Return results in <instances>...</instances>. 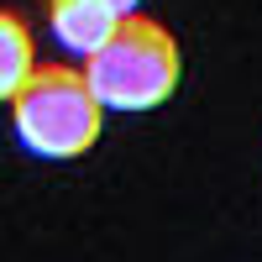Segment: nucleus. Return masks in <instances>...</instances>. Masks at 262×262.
<instances>
[{
	"label": "nucleus",
	"instance_id": "nucleus-1",
	"mask_svg": "<svg viewBox=\"0 0 262 262\" xmlns=\"http://www.w3.org/2000/svg\"><path fill=\"white\" fill-rule=\"evenodd\" d=\"M179 74H184V58L173 32L142 11L121 16L116 37L84 63V79L105 111H152L179 90Z\"/></svg>",
	"mask_w": 262,
	"mask_h": 262
},
{
	"label": "nucleus",
	"instance_id": "nucleus-2",
	"mask_svg": "<svg viewBox=\"0 0 262 262\" xmlns=\"http://www.w3.org/2000/svg\"><path fill=\"white\" fill-rule=\"evenodd\" d=\"M11 116H16V137H21L27 152L69 163V158H84V152L100 142L105 105L95 100L84 69L42 63V69H32V79L21 84V95L11 100Z\"/></svg>",
	"mask_w": 262,
	"mask_h": 262
},
{
	"label": "nucleus",
	"instance_id": "nucleus-3",
	"mask_svg": "<svg viewBox=\"0 0 262 262\" xmlns=\"http://www.w3.org/2000/svg\"><path fill=\"white\" fill-rule=\"evenodd\" d=\"M42 6H48L53 42L69 48V53H79L84 63H90L105 42L116 37V27H121V16L105 6V0H42Z\"/></svg>",
	"mask_w": 262,
	"mask_h": 262
},
{
	"label": "nucleus",
	"instance_id": "nucleus-4",
	"mask_svg": "<svg viewBox=\"0 0 262 262\" xmlns=\"http://www.w3.org/2000/svg\"><path fill=\"white\" fill-rule=\"evenodd\" d=\"M32 69H37L32 27L16 11H0V100H16L21 84L32 79Z\"/></svg>",
	"mask_w": 262,
	"mask_h": 262
},
{
	"label": "nucleus",
	"instance_id": "nucleus-5",
	"mask_svg": "<svg viewBox=\"0 0 262 262\" xmlns=\"http://www.w3.org/2000/svg\"><path fill=\"white\" fill-rule=\"evenodd\" d=\"M105 6H111L116 16H131V11H137V6H142V0H105Z\"/></svg>",
	"mask_w": 262,
	"mask_h": 262
}]
</instances>
